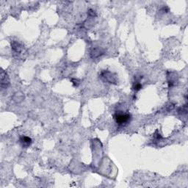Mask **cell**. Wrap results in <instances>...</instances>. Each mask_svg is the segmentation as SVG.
Instances as JSON below:
<instances>
[{"label":"cell","mask_w":188,"mask_h":188,"mask_svg":"<svg viewBox=\"0 0 188 188\" xmlns=\"http://www.w3.org/2000/svg\"><path fill=\"white\" fill-rule=\"evenodd\" d=\"M11 49L16 53H20L22 50V46L16 40H13L11 42Z\"/></svg>","instance_id":"6"},{"label":"cell","mask_w":188,"mask_h":188,"mask_svg":"<svg viewBox=\"0 0 188 188\" xmlns=\"http://www.w3.org/2000/svg\"><path fill=\"white\" fill-rule=\"evenodd\" d=\"M72 82L73 83V85L75 86V87H77V86L79 85V81L78 80V79H72Z\"/></svg>","instance_id":"10"},{"label":"cell","mask_w":188,"mask_h":188,"mask_svg":"<svg viewBox=\"0 0 188 188\" xmlns=\"http://www.w3.org/2000/svg\"><path fill=\"white\" fill-rule=\"evenodd\" d=\"M10 85V79L8 74L5 71L1 72V87L2 89H6Z\"/></svg>","instance_id":"3"},{"label":"cell","mask_w":188,"mask_h":188,"mask_svg":"<svg viewBox=\"0 0 188 188\" xmlns=\"http://www.w3.org/2000/svg\"><path fill=\"white\" fill-rule=\"evenodd\" d=\"M19 142L23 148H28V147H30L32 143H33V140H32V139L30 137L23 135V136L20 137Z\"/></svg>","instance_id":"5"},{"label":"cell","mask_w":188,"mask_h":188,"mask_svg":"<svg viewBox=\"0 0 188 188\" xmlns=\"http://www.w3.org/2000/svg\"><path fill=\"white\" fill-rule=\"evenodd\" d=\"M114 119L119 126H125L128 124L132 119V116L130 113H121V111L117 112L114 114Z\"/></svg>","instance_id":"1"},{"label":"cell","mask_w":188,"mask_h":188,"mask_svg":"<svg viewBox=\"0 0 188 188\" xmlns=\"http://www.w3.org/2000/svg\"><path fill=\"white\" fill-rule=\"evenodd\" d=\"M170 76L167 75V82H168L169 88L174 87V85L177 84V77L176 76H172V73L169 72Z\"/></svg>","instance_id":"7"},{"label":"cell","mask_w":188,"mask_h":188,"mask_svg":"<svg viewBox=\"0 0 188 188\" xmlns=\"http://www.w3.org/2000/svg\"><path fill=\"white\" fill-rule=\"evenodd\" d=\"M99 77L104 82L113 84H116L118 82V77H117L116 74L108 70L101 71L99 74Z\"/></svg>","instance_id":"2"},{"label":"cell","mask_w":188,"mask_h":188,"mask_svg":"<svg viewBox=\"0 0 188 188\" xmlns=\"http://www.w3.org/2000/svg\"><path fill=\"white\" fill-rule=\"evenodd\" d=\"M132 88H133L134 91H139L140 89L142 88V84H140V83L139 82H135L133 84Z\"/></svg>","instance_id":"8"},{"label":"cell","mask_w":188,"mask_h":188,"mask_svg":"<svg viewBox=\"0 0 188 188\" xmlns=\"http://www.w3.org/2000/svg\"><path fill=\"white\" fill-rule=\"evenodd\" d=\"M104 55V51L101 49L100 47H94L90 52V55L91 57L93 59L99 58L101 55Z\"/></svg>","instance_id":"4"},{"label":"cell","mask_w":188,"mask_h":188,"mask_svg":"<svg viewBox=\"0 0 188 188\" xmlns=\"http://www.w3.org/2000/svg\"><path fill=\"white\" fill-rule=\"evenodd\" d=\"M88 16H91V17L96 16V13H95V11H93L92 9L88 10Z\"/></svg>","instance_id":"9"}]
</instances>
